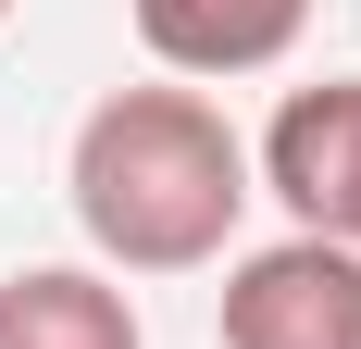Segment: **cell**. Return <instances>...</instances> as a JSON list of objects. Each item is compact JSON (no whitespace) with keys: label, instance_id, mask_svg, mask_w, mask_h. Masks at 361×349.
Returning <instances> with one entry per match:
<instances>
[{"label":"cell","instance_id":"obj_2","mask_svg":"<svg viewBox=\"0 0 361 349\" xmlns=\"http://www.w3.org/2000/svg\"><path fill=\"white\" fill-rule=\"evenodd\" d=\"M224 349H361V249L274 237L224 275Z\"/></svg>","mask_w":361,"mask_h":349},{"label":"cell","instance_id":"obj_5","mask_svg":"<svg viewBox=\"0 0 361 349\" xmlns=\"http://www.w3.org/2000/svg\"><path fill=\"white\" fill-rule=\"evenodd\" d=\"M0 349H137V312L100 262H25L0 287Z\"/></svg>","mask_w":361,"mask_h":349},{"label":"cell","instance_id":"obj_4","mask_svg":"<svg viewBox=\"0 0 361 349\" xmlns=\"http://www.w3.org/2000/svg\"><path fill=\"white\" fill-rule=\"evenodd\" d=\"M125 25L162 75H262L299 50L312 0H125Z\"/></svg>","mask_w":361,"mask_h":349},{"label":"cell","instance_id":"obj_3","mask_svg":"<svg viewBox=\"0 0 361 349\" xmlns=\"http://www.w3.org/2000/svg\"><path fill=\"white\" fill-rule=\"evenodd\" d=\"M262 187L287 200V225H299V237L361 249V75L287 88L274 138H262Z\"/></svg>","mask_w":361,"mask_h":349},{"label":"cell","instance_id":"obj_1","mask_svg":"<svg viewBox=\"0 0 361 349\" xmlns=\"http://www.w3.org/2000/svg\"><path fill=\"white\" fill-rule=\"evenodd\" d=\"M63 187H75V225L112 275H200V262H224L237 212L262 200L237 125L200 88H112L75 125Z\"/></svg>","mask_w":361,"mask_h":349},{"label":"cell","instance_id":"obj_6","mask_svg":"<svg viewBox=\"0 0 361 349\" xmlns=\"http://www.w3.org/2000/svg\"><path fill=\"white\" fill-rule=\"evenodd\" d=\"M0 13H13V0H0Z\"/></svg>","mask_w":361,"mask_h":349}]
</instances>
